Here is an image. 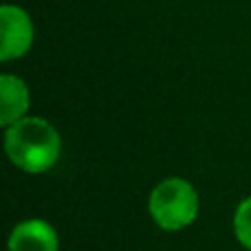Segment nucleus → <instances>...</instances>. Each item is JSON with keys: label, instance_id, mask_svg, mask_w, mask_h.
<instances>
[{"label": "nucleus", "instance_id": "f257e3e1", "mask_svg": "<svg viewBox=\"0 0 251 251\" xmlns=\"http://www.w3.org/2000/svg\"><path fill=\"white\" fill-rule=\"evenodd\" d=\"M4 152L18 170L26 174L49 172L62 154V137L42 117H22L4 128Z\"/></svg>", "mask_w": 251, "mask_h": 251}, {"label": "nucleus", "instance_id": "f03ea898", "mask_svg": "<svg viewBox=\"0 0 251 251\" xmlns=\"http://www.w3.org/2000/svg\"><path fill=\"white\" fill-rule=\"evenodd\" d=\"M199 192L181 176L163 178L148 199V212L156 227L165 231H178L190 227L199 216Z\"/></svg>", "mask_w": 251, "mask_h": 251}, {"label": "nucleus", "instance_id": "7ed1b4c3", "mask_svg": "<svg viewBox=\"0 0 251 251\" xmlns=\"http://www.w3.org/2000/svg\"><path fill=\"white\" fill-rule=\"evenodd\" d=\"M0 60L11 62L20 60L31 51L35 40V26L31 16L18 4H2L0 7Z\"/></svg>", "mask_w": 251, "mask_h": 251}, {"label": "nucleus", "instance_id": "20e7f679", "mask_svg": "<svg viewBox=\"0 0 251 251\" xmlns=\"http://www.w3.org/2000/svg\"><path fill=\"white\" fill-rule=\"evenodd\" d=\"M9 251H60V238L51 223L42 218H26L9 234Z\"/></svg>", "mask_w": 251, "mask_h": 251}, {"label": "nucleus", "instance_id": "39448f33", "mask_svg": "<svg viewBox=\"0 0 251 251\" xmlns=\"http://www.w3.org/2000/svg\"><path fill=\"white\" fill-rule=\"evenodd\" d=\"M31 106L29 86L22 77L11 73L0 75V126L9 128L11 124L26 117Z\"/></svg>", "mask_w": 251, "mask_h": 251}, {"label": "nucleus", "instance_id": "423d86ee", "mask_svg": "<svg viewBox=\"0 0 251 251\" xmlns=\"http://www.w3.org/2000/svg\"><path fill=\"white\" fill-rule=\"evenodd\" d=\"M234 234L245 249L251 251V196L236 207L234 214Z\"/></svg>", "mask_w": 251, "mask_h": 251}]
</instances>
